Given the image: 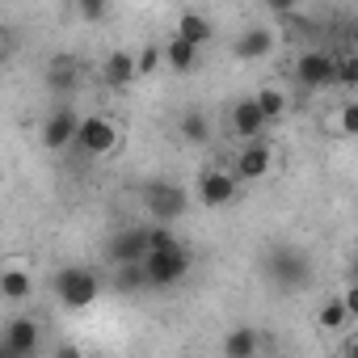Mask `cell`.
I'll use <instances>...</instances> for the list:
<instances>
[{"instance_id":"cell-1","label":"cell","mask_w":358,"mask_h":358,"mask_svg":"<svg viewBox=\"0 0 358 358\" xmlns=\"http://www.w3.org/2000/svg\"><path fill=\"white\" fill-rule=\"evenodd\" d=\"M143 270H148V287H177V282H186V274L194 270V257H190V249L177 241V245H169V249H152L148 257H143Z\"/></svg>"},{"instance_id":"cell-2","label":"cell","mask_w":358,"mask_h":358,"mask_svg":"<svg viewBox=\"0 0 358 358\" xmlns=\"http://www.w3.org/2000/svg\"><path fill=\"white\" fill-rule=\"evenodd\" d=\"M55 295L64 308H89L101 295V274L93 266H64L55 274Z\"/></svg>"},{"instance_id":"cell-3","label":"cell","mask_w":358,"mask_h":358,"mask_svg":"<svg viewBox=\"0 0 358 358\" xmlns=\"http://www.w3.org/2000/svg\"><path fill=\"white\" fill-rule=\"evenodd\" d=\"M143 207H148V220L177 224V220L186 215V207H190V194L177 186V182H156V186L143 190Z\"/></svg>"},{"instance_id":"cell-4","label":"cell","mask_w":358,"mask_h":358,"mask_svg":"<svg viewBox=\"0 0 358 358\" xmlns=\"http://www.w3.org/2000/svg\"><path fill=\"white\" fill-rule=\"evenodd\" d=\"M152 253V241H148V224H135V228H122L110 236L106 245V262L118 270V266H131V262H143Z\"/></svg>"},{"instance_id":"cell-5","label":"cell","mask_w":358,"mask_h":358,"mask_svg":"<svg viewBox=\"0 0 358 358\" xmlns=\"http://www.w3.org/2000/svg\"><path fill=\"white\" fill-rule=\"evenodd\" d=\"M236 186H241L236 169H203L194 182V194L203 207H228L236 199Z\"/></svg>"},{"instance_id":"cell-6","label":"cell","mask_w":358,"mask_h":358,"mask_svg":"<svg viewBox=\"0 0 358 358\" xmlns=\"http://www.w3.org/2000/svg\"><path fill=\"white\" fill-rule=\"evenodd\" d=\"M295 80H299L303 89H312V93L333 89V85H337V59H333L329 51H303V55L295 59Z\"/></svg>"},{"instance_id":"cell-7","label":"cell","mask_w":358,"mask_h":358,"mask_svg":"<svg viewBox=\"0 0 358 358\" xmlns=\"http://www.w3.org/2000/svg\"><path fill=\"white\" fill-rule=\"evenodd\" d=\"M76 143H80L85 156H110V152L118 148V127H114L106 114H85Z\"/></svg>"},{"instance_id":"cell-8","label":"cell","mask_w":358,"mask_h":358,"mask_svg":"<svg viewBox=\"0 0 358 358\" xmlns=\"http://www.w3.org/2000/svg\"><path fill=\"white\" fill-rule=\"evenodd\" d=\"M80 122H85V118H80L72 106H59V110L43 122V148H47V152H64L68 143H76Z\"/></svg>"},{"instance_id":"cell-9","label":"cell","mask_w":358,"mask_h":358,"mask_svg":"<svg viewBox=\"0 0 358 358\" xmlns=\"http://www.w3.org/2000/svg\"><path fill=\"white\" fill-rule=\"evenodd\" d=\"M34 350H38V324L26 320V316L9 320L5 337H0V354H5V358H30Z\"/></svg>"},{"instance_id":"cell-10","label":"cell","mask_w":358,"mask_h":358,"mask_svg":"<svg viewBox=\"0 0 358 358\" xmlns=\"http://www.w3.org/2000/svg\"><path fill=\"white\" fill-rule=\"evenodd\" d=\"M139 80V55L135 51H110L106 59H101V85L106 89H127V85H135Z\"/></svg>"},{"instance_id":"cell-11","label":"cell","mask_w":358,"mask_h":358,"mask_svg":"<svg viewBox=\"0 0 358 358\" xmlns=\"http://www.w3.org/2000/svg\"><path fill=\"white\" fill-rule=\"evenodd\" d=\"M270 169H274V152H270V143L249 139V148L236 152V177H241V182H262V177H270Z\"/></svg>"},{"instance_id":"cell-12","label":"cell","mask_w":358,"mask_h":358,"mask_svg":"<svg viewBox=\"0 0 358 358\" xmlns=\"http://www.w3.org/2000/svg\"><path fill=\"white\" fill-rule=\"evenodd\" d=\"M274 30L270 26H249V30H241L236 34V43H232V55L241 59V64H257V59H266L270 51H274Z\"/></svg>"},{"instance_id":"cell-13","label":"cell","mask_w":358,"mask_h":358,"mask_svg":"<svg viewBox=\"0 0 358 358\" xmlns=\"http://www.w3.org/2000/svg\"><path fill=\"white\" fill-rule=\"evenodd\" d=\"M270 274H274V282H278L282 291H295V287H308L312 266H308L303 253H274V257H270Z\"/></svg>"},{"instance_id":"cell-14","label":"cell","mask_w":358,"mask_h":358,"mask_svg":"<svg viewBox=\"0 0 358 358\" xmlns=\"http://www.w3.org/2000/svg\"><path fill=\"white\" fill-rule=\"evenodd\" d=\"M266 127H270V122H266L257 97H241V101L232 106V135H236V139H257Z\"/></svg>"},{"instance_id":"cell-15","label":"cell","mask_w":358,"mask_h":358,"mask_svg":"<svg viewBox=\"0 0 358 358\" xmlns=\"http://www.w3.org/2000/svg\"><path fill=\"white\" fill-rule=\"evenodd\" d=\"M199 59H203V47L199 43H190L186 34H169L164 38V64L173 68V72H190V68H199Z\"/></svg>"},{"instance_id":"cell-16","label":"cell","mask_w":358,"mask_h":358,"mask_svg":"<svg viewBox=\"0 0 358 358\" xmlns=\"http://www.w3.org/2000/svg\"><path fill=\"white\" fill-rule=\"evenodd\" d=\"M350 320H354V312H350L345 295L324 299V303H320V312H316V324H320L324 333H341V329H350Z\"/></svg>"},{"instance_id":"cell-17","label":"cell","mask_w":358,"mask_h":358,"mask_svg":"<svg viewBox=\"0 0 358 358\" xmlns=\"http://www.w3.org/2000/svg\"><path fill=\"white\" fill-rule=\"evenodd\" d=\"M30 291H34V274L22 270V266H5V274H0V295L9 303H22V299H30Z\"/></svg>"},{"instance_id":"cell-18","label":"cell","mask_w":358,"mask_h":358,"mask_svg":"<svg viewBox=\"0 0 358 358\" xmlns=\"http://www.w3.org/2000/svg\"><path fill=\"white\" fill-rule=\"evenodd\" d=\"M257 345H262V341H257V333H253L249 324H236V329L224 337V345H220V350H224L228 358H253V354H257Z\"/></svg>"},{"instance_id":"cell-19","label":"cell","mask_w":358,"mask_h":358,"mask_svg":"<svg viewBox=\"0 0 358 358\" xmlns=\"http://www.w3.org/2000/svg\"><path fill=\"white\" fill-rule=\"evenodd\" d=\"M177 135H182L186 143H194V148H203V143L211 139V122H207V114L186 110V114H182V122H177Z\"/></svg>"},{"instance_id":"cell-20","label":"cell","mask_w":358,"mask_h":358,"mask_svg":"<svg viewBox=\"0 0 358 358\" xmlns=\"http://www.w3.org/2000/svg\"><path fill=\"white\" fill-rule=\"evenodd\" d=\"M177 34H186L190 43H199V47H207L211 43V22L203 17V13H182V17H177Z\"/></svg>"},{"instance_id":"cell-21","label":"cell","mask_w":358,"mask_h":358,"mask_svg":"<svg viewBox=\"0 0 358 358\" xmlns=\"http://www.w3.org/2000/svg\"><path fill=\"white\" fill-rule=\"evenodd\" d=\"M253 97H257V106H262L266 122H278V118L287 114V93H282V89H257Z\"/></svg>"},{"instance_id":"cell-22","label":"cell","mask_w":358,"mask_h":358,"mask_svg":"<svg viewBox=\"0 0 358 358\" xmlns=\"http://www.w3.org/2000/svg\"><path fill=\"white\" fill-rule=\"evenodd\" d=\"M114 287H118V291H139V287H148V270H143V262L118 266V274H114Z\"/></svg>"},{"instance_id":"cell-23","label":"cell","mask_w":358,"mask_h":358,"mask_svg":"<svg viewBox=\"0 0 358 358\" xmlns=\"http://www.w3.org/2000/svg\"><path fill=\"white\" fill-rule=\"evenodd\" d=\"M72 80H76L72 59H68V55H55V59H51V72H47V85H51V89H68Z\"/></svg>"},{"instance_id":"cell-24","label":"cell","mask_w":358,"mask_h":358,"mask_svg":"<svg viewBox=\"0 0 358 358\" xmlns=\"http://www.w3.org/2000/svg\"><path fill=\"white\" fill-rule=\"evenodd\" d=\"M337 85L341 89H358V51L354 47L345 55H337Z\"/></svg>"},{"instance_id":"cell-25","label":"cell","mask_w":358,"mask_h":358,"mask_svg":"<svg viewBox=\"0 0 358 358\" xmlns=\"http://www.w3.org/2000/svg\"><path fill=\"white\" fill-rule=\"evenodd\" d=\"M76 9H80V17L85 22H106L110 17V9H114V0H76Z\"/></svg>"},{"instance_id":"cell-26","label":"cell","mask_w":358,"mask_h":358,"mask_svg":"<svg viewBox=\"0 0 358 358\" xmlns=\"http://www.w3.org/2000/svg\"><path fill=\"white\" fill-rule=\"evenodd\" d=\"M337 131L350 135V139H358V101H341V110H337Z\"/></svg>"},{"instance_id":"cell-27","label":"cell","mask_w":358,"mask_h":358,"mask_svg":"<svg viewBox=\"0 0 358 358\" xmlns=\"http://www.w3.org/2000/svg\"><path fill=\"white\" fill-rule=\"evenodd\" d=\"M139 55V76H152L160 64H164V47H143V51H135Z\"/></svg>"},{"instance_id":"cell-28","label":"cell","mask_w":358,"mask_h":358,"mask_svg":"<svg viewBox=\"0 0 358 358\" xmlns=\"http://www.w3.org/2000/svg\"><path fill=\"white\" fill-rule=\"evenodd\" d=\"M341 295H345V303H350V312H354V320H358V278H354Z\"/></svg>"},{"instance_id":"cell-29","label":"cell","mask_w":358,"mask_h":358,"mask_svg":"<svg viewBox=\"0 0 358 358\" xmlns=\"http://www.w3.org/2000/svg\"><path fill=\"white\" fill-rule=\"evenodd\" d=\"M262 5H266L270 13H295V5H291V0H262Z\"/></svg>"},{"instance_id":"cell-30","label":"cell","mask_w":358,"mask_h":358,"mask_svg":"<svg viewBox=\"0 0 358 358\" xmlns=\"http://www.w3.org/2000/svg\"><path fill=\"white\" fill-rule=\"evenodd\" d=\"M341 354H350V358H358V337H354V341H345V345H341Z\"/></svg>"},{"instance_id":"cell-31","label":"cell","mask_w":358,"mask_h":358,"mask_svg":"<svg viewBox=\"0 0 358 358\" xmlns=\"http://www.w3.org/2000/svg\"><path fill=\"white\" fill-rule=\"evenodd\" d=\"M350 47H354V51H358V22H354V26H350Z\"/></svg>"},{"instance_id":"cell-32","label":"cell","mask_w":358,"mask_h":358,"mask_svg":"<svg viewBox=\"0 0 358 358\" xmlns=\"http://www.w3.org/2000/svg\"><path fill=\"white\" fill-rule=\"evenodd\" d=\"M291 5H295V9H303V5H308V0H291Z\"/></svg>"},{"instance_id":"cell-33","label":"cell","mask_w":358,"mask_h":358,"mask_svg":"<svg viewBox=\"0 0 358 358\" xmlns=\"http://www.w3.org/2000/svg\"><path fill=\"white\" fill-rule=\"evenodd\" d=\"M354 278H358V257H354Z\"/></svg>"}]
</instances>
